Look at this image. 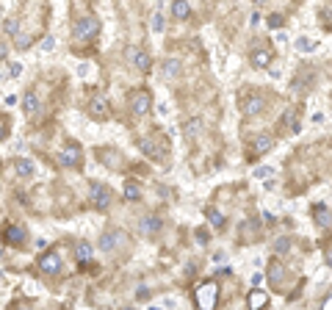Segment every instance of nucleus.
I'll return each mask as SVG.
<instances>
[{"label": "nucleus", "instance_id": "f257e3e1", "mask_svg": "<svg viewBox=\"0 0 332 310\" xmlns=\"http://www.w3.org/2000/svg\"><path fill=\"white\" fill-rule=\"evenodd\" d=\"M72 33H75L78 42H89V39H94L100 33V19L92 17V14L80 17L78 23H75V28H72Z\"/></svg>", "mask_w": 332, "mask_h": 310}, {"label": "nucleus", "instance_id": "f03ea898", "mask_svg": "<svg viewBox=\"0 0 332 310\" xmlns=\"http://www.w3.org/2000/svg\"><path fill=\"white\" fill-rule=\"evenodd\" d=\"M125 241H127V236L122 230H117V227H108L103 236H100V252H117Z\"/></svg>", "mask_w": 332, "mask_h": 310}, {"label": "nucleus", "instance_id": "7ed1b4c3", "mask_svg": "<svg viewBox=\"0 0 332 310\" xmlns=\"http://www.w3.org/2000/svg\"><path fill=\"white\" fill-rule=\"evenodd\" d=\"M150 108H152V94L144 92V89H136V92L130 94V111H133V116H144Z\"/></svg>", "mask_w": 332, "mask_h": 310}, {"label": "nucleus", "instance_id": "20e7f679", "mask_svg": "<svg viewBox=\"0 0 332 310\" xmlns=\"http://www.w3.org/2000/svg\"><path fill=\"white\" fill-rule=\"evenodd\" d=\"M89 199H92L94 208L105 211L108 205H111V189H108V185H103V183H92V185H89Z\"/></svg>", "mask_w": 332, "mask_h": 310}, {"label": "nucleus", "instance_id": "39448f33", "mask_svg": "<svg viewBox=\"0 0 332 310\" xmlns=\"http://www.w3.org/2000/svg\"><path fill=\"white\" fill-rule=\"evenodd\" d=\"M127 61H130L133 67H136L139 72H147L150 70V64H152V58H150V53L147 50H141V47H127Z\"/></svg>", "mask_w": 332, "mask_h": 310}, {"label": "nucleus", "instance_id": "423d86ee", "mask_svg": "<svg viewBox=\"0 0 332 310\" xmlns=\"http://www.w3.org/2000/svg\"><path fill=\"white\" fill-rule=\"evenodd\" d=\"M216 282H202L200 291H196V305L200 307H213L216 305Z\"/></svg>", "mask_w": 332, "mask_h": 310}, {"label": "nucleus", "instance_id": "0eeeda50", "mask_svg": "<svg viewBox=\"0 0 332 310\" xmlns=\"http://www.w3.org/2000/svg\"><path fill=\"white\" fill-rule=\"evenodd\" d=\"M39 272L42 274H58L61 272V255L58 252H45L39 258Z\"/></svg>", "mask_w": 332, "mask_h": 310}, {"label": "nucleus", "instance_id": "6e6552de", "mask_svg": "<svg viewBox=\"0 0 332 310\" xmlns=\"http://www.w3.org/2000/svg\"><path fill=\"white\" fill-rule=\"evenodd\" d=\"M58 161H61V167H78V163H80V147L67 144V147L58 153Z\"/></svg>", "mask_w": 332, "mask_h": 310}, {"label": "nucleus", "instance_id": "1a4fd4ad", "mask_svg": "<svg viewBox=\"0 0 332 310\" xmlns=\"http://www.w3.org/2000/svg\"><path fill=\"white\" fill-rule=\"evenodd\" d=\"M3 236H6V241H9V244H17V246H19V244H25V241H28V230H25L23 224H9Z\"/></svg>", "mask_w": 332, "mask_h": 310}, {"label": "nucleus", "instance_id": "9d476101", "mask_svg": "<svg viewBox=\"0 0 332 310\" xmlns=\"http://www.w3.org/2000/svg\"><path fill=\"white\" fill-rule=\"evenodd\" d=\"M139 227H141V233H144V236H155V233H161V227H164V219L155 216V213H150V216H144L139 222Z\"/></svg>", "mask_w": 332, "mask_h": 310}, {"label": "nucleus", "instance_id": "9b49d317", "mask_svg": "<svg viewBox=\"0 0 332 310\" xmlns=\"http://www.w3.org/2000/svg\"><path fill=\"white\" fill-rule=\"evenodd\" d=\"M272 147H274V139L269 133H257L255 136V141H252V153L255 155H266Z\"/></svg>", "mask_w": 332, "mask_h": 310}, {"label": "nucleus", "instance_id": "f8f14e48", "mask_svg": "<svg viewBox=\"0 0 332 310\" xmlns=\"http://www.w3.org/2000/svg\"><path fill=\"white\" fill-rule=\"evenodd\" d=\"M89 114L94 116V119H105V116L111 114V111H108V100L105 97H94L89 102Z\"/></svg>", "mask_w": 332, "mask_h": 310}, {"label": "nucleus", "instance_id": "ddd939ff", "mask_svg": "<svg viewBox=\"0 0 332 310\" xmlns=\"http://www.w3.org/2000/svg\"><path fill=\"white\" fill-rule=\"evenodd\" d=\"M92 258H94V250H92V244H86V241H80V244L75 246V260L80 266H89L92 263Z\"/></svg>", "mask_w": 332, "mask_h": 310}, {"label": "nucleus", "instance_id": "4468645a", "mask_svg": "<svg viewBox=\"0 0 332 310\" xmlns=\"http://www.w3.org/2000/svg\"><path fill=\"white\" fill-rule=\"evenodd\" d=\"M139 147L144 150L147 155L152 158V161H164V150L158 147V144H155L152 139H139Z\"/></svg>", "mask_w": 332, "mask_h": 310}, {"label": "nucleus", "instance_id": "2eb2a0df", "mask_svg": "<svg viewBox=\"0 0 332 310\" xmlns=\"http://www.w3.org/2000/svg\"><path fill=\"white\" fill-rule=\"evenodd\" d=\"M172 17L174 19H188V17H191V6H188V0H172Z\"/></svg>", "mask_w": 332, "mask_h": 310}, {"label": "nucleus", "instance_id": "dca6fc26", "mask_svg": "<svg viewBox=\"0 0 332 310\" xmlns=\"http://www.w3.org/2000/svg\"><path fill=\"white\" fill-rule=\"evenodd\" d=\"M313 219L318 227H332V213L327 211V205H316L313 208Z\"/></svg>", "mask_w": 332, "mask_h": 310}, {"label": "nucleus", "instance_id": "f3484780", "mask_svg": "<svg viewBox=\"0 0 332 310\" xmlns=\"http://www.w3.org/2000/svg\"><path fill=\"white\" fill-rule=\"evenodd\" d=\"M161 72H164V78H178V75L183 72V64L178 58H166L164 67H161Z\"/></svg>", "mask_w": 332, "mask_h": 310}, {"label": "nucleus", "instance_id": "a211bd4d", "mask_svg": "<svg viewBox=\"0 0 332 310\" xmlns=\"http://www.w3.org/2000/svg\"><path fill=\"white\" fill-rule=\"evenodd\" d=\"M14 172L19 177H31L33 175V161H28V158H14Z\"/></svg>", "mask_w": 332, "mask_h": 310}, {"label": "nucleus", "instance_id": "6ab92c4d", "mask_svg": "<svg viewBox=\"0 0 332 310\" xmlns=\"http://www.w3.org/2000/svg\"><path fill=\"white\" fill-rule=\"evenodd\" d=\"M23 108L28 111V116H39V97H36L33 92H28V94L23 97Z\"/></svg>", "mask_w": 332, "mask_h": 310}, {"label": "nucleus", "instance_id": "aec40b11", "mask_svg": "<svg viewBox=\"0 0 332 310\" xmlns=\"http://www.w3.org/2000/svg\"><path fill=\"white\" fill-rule=\"evenodd\" d=\"M263 111V97L257 94V97H249L247 102H244V114L252 116V114H260Z\"/></svg>", "mask_w": 332, "mask_h": 310}, {"label": "nucleus", "instance_id": "412c9836", "mask_svg": "<svg viewBox=\"0 0 332 310\" xmlns=\"http://www.w3.org/2000/svg\"><path fill=\"white\" fill-rule=\"evenodd\" d=\"M313 80H316V75L310 72V70H304L302 75H296V78H294V89H310Z\"/></svg>", "mask_w": 332, "mask_h": 310}, {"label": "nucleus", "instance_id": "4be33fe9", "mask_svg": "<svg viewBox=\"0 0 332 310\" xmlns=\"http://www.w3.org/2000/svg\"><path fill=\"white\" fill-rule=\"evenodd\" d=\"M252 64L255 67H269V64H272V53H269V50H255L252 53Z\"/></svg>", "mask_w": 332, "mask_h": 310}, {"label": "nucleus", "instance_id": "5701e85b", "mask_svg": "<svg viewBox=\"0 0 332 310\" xmlns=\"http://www.w3.org/2000/svg\"><path fill=\"white\" fill-rule=\"evenodd\" d=\"M200 130H202V119H191V122H186L183 133H186V139H194V136H200Z\"/></svg>", "mask_w": 332, "mask_h": 310}, {"label": "nucleus", "instance_id": "b1692460", "mask_svg": "<svg viewBox=\"0 0 332 310\" xmlns=\"http://www.w3.org/2000/svg\"><path fill=\"white\" fill-rule=\"evenodd\" d=\"M252 236H257V222H255V219H249V222H244V227H241V238L252 241Z\"/></svg>", "mask_w": 332, "mask_h": 310}, {"label": "nucleus", "instance_id": "393cba45", "mask_svg": "<svg viewBox=\"0 0 332 310\" xmlns=\"http://www.w3.org/2000/svg\"><path fill=\"white\" fill-rule=\"evenodd\" d=\"M141 197V191H139V185L136 183H130V180H127L125 183V199H127V202H136V199Z\"/></svg>", "mask_w": 332, "mask_h": 310}, {"label": "nucleus", "instance_id": "a878e982", "mask_svg": "<svg viewBox=\"0 0 332 310\" xmlns=\"http://www.w3.org/2000/svg\"><path fill=\"white\" fill-rule=\"evenodd\" d=\"M249 305H252V307H263V305H269V296L263 291H252V294H249Z\"/></svg>", "mask_w": 332, "mask_h": 310}, {"label": "nucleus", "instance_id": "bb28decb", "mask_svg": "<svg viewBox=\"0 0 332 310\" xmlns=\"http://www.w3.org/2000/svg\"><path fill=\"white\" fill-rule=\"evenodd\" d=\"M316 47H318V45L313 42V39H307V36H302L299 42H296V50H299V53H313Z\"/></svg>", "mask_w": 332, "mask_h": 310}, {"label": "nucleus", "instance_id": "cd10ccee", "mask_svg": "<svg viewBox=\"0 0 332 310\" xmlns=\"http://www.w3.org/2000/svg\"><path fill=\"white\" fill-rule=\"evenodd\" d=\"M3 31L11 33V36H17V33H19V19H17V17H9V19L3 23Z\"/></svg>", "mask_w": 332, "mask_h": 310}, {"label": "nucleus", "instance_id": "c85d7f7f", "mask_svg": "<svg viewBox=\"0 0 332 310\" xmlns=\"http://www.w3.org/2000/svg\"><path fill=\"white\" fill-rule=\"evenodd\" d=\"M282 277H285V272H282V266L277 263V260H274V266L269 268V280H272V282H280Z\"/></svg>", "mask_w": 332, "mask_h": 310}, {"label": "nucleus", "instance_id": "c756f323", "mask_svg": "<svg viewBox=\"0 0 332 310\" xmlns=\"http://www.w3.org/2000/svg\"><path fill=\"white\" fill-rule=\"evenodd\" d=\"M208 219H211V224L213 227H225V216H222L216 208H208Z\"/></svg>", "mask_w": 332, "mask_h": 310}, {"label": "nucleus", "instance_id": "7c9ffc66", "mask_svg": "<svg viewBox=\"0 0 332 310\" xmlns=\"http://www.w3.org/2000/svg\"><path fill=\"white\" fill-rule=\"evenodd\" d=\"M282 23H285V17H282V14H272V17L266 19V25H269V28H272V31L282 28Z\"/></svg>", "mask_w": 332, "mask_h": 310}, {"label": "nucleus", "instance_id": "2f4dec72", "mask_svg": "<svg viewBox=\"0 0 332 310\" xmlns=\"http://www.w3.org/2000/svg\"><path fill=\"white\" fill-rule=\"evenodd\" d=\"M288 250H291V241H288V238H280V241L274 244V255H285Z\"/></svg>", "mask_w": 332, "mask_h": 310}, {"label": "nucleus", "instance_id": "473e14b6", "mask_svg": "<svg viewBox=\"0 0 332 310\" xmlns=\"http://www.w3.org/2000/svg\"><path fill=\"white\" fill-rule=\"evenodd\" d=\"M152 31L164 33V14H152Z\"/></svg>", "mask_w": 332, "mask_h": 310}, {"label": "nucleus", "instance_id": "72a5a7b5", "mask_svg": "<svg viewBox=\"0 0 332 310\" xmlns=\"http://www.w3.org/2000/svg\"><path fill=\"white\" fill-rule=\"evenodd\" d=\"M53 47H56V39H53V36H45V39H42V50H45V53H50Z\"/></svg>", "mask_w": 332, "mask_h": 310}, {"label": "nucleus", "instance_id": "f704fd0d", "mask_svg": "<svg viewBox=\"0 0 332 310\" xmlns=\"http://www.w3.org/2000/svg\"><path fill=\"white\" fill-rule=\"evenodd\" d=\"M269 175H274V172L269 169V167H260V169H255V177H260V180H266Z\"/></svg>", "mask_w": 332, "mask_h": 310}, {"label": "nucleus", "instance_id": "c9c22d12", "mask_svg": "<svg viewBox=\"0 0 332 310\" xmlns=\"http://www.w3.org/2000/svg\"><path fill=\"white\" fill-rule=\"evenodd\" d=\"M9 72H11V78H19V72H23V67H19V64H11V67H9Z\"/></svg>", "mask_w": 332, "mask_h": 310}, {"label": "nucleus", "instance_id": "e433bc0d", "mask_svg": "<svg viewBox=\"0 0 332 310\" xmlns=\"http://www.w3.org/2000/svg\"><path fill=\"white\" fill-rule=\"evenodd\" d=\"M147 296H150V291H147V288H139V291H136V299H147Z\"/></svg>", "mask_w": 332, "mask_h": 310}, {"label": "nucleus", "instance_id": "4c0bfd02", "mask_svg": "<svg viewBox=\"0 0 332 310\" xmlns=\"http://www.w3.org/2000/svg\"><path fill=\"white\" fill-rule=\"evenodd\" d=\"M324 258H327V263L332 266V246H327V250H324Z\"/></svg>", "mask_w": 332, "mask_h": 310}, {"label": "nucleus", "instance_id": "58836bf2", "mask_svg": "<svg viewBox=\"0 0 332 310\" xmlns=\"http://www.w3.org/2000/svg\"><path fill=\"white\" fill-rule=\"evenodd\" d=\"M269 75H272V78H280V67H269Z\"/></svg>", "mask_w": 332, "mask_h": 310}, {"label": "nucleus", "instance_id": "ea45409f", "mask_svg": "<svg viewBox=\"0 0 332 310\" xmlns=\"http://www.w3.org/2000/svg\"><path fill=\"white\" fill-rule=\"evenodd\" d=\"M196 238H200V244H205V238H208V233H205V230H196Z\"/></svg>", "mask_w": 332, "mask_h": 310}, {"label": "nucleus", "instance_id": "a19ab883", "mask_svg": "<svg viewBox=\"0 0 332 310\" xmlns=\"http://www.w3.org/2000/svg\"><path fill=\"white\" fill-rule=\"evenodd\" d=\"M324 307H332V294L327 296V299H324Z\"/></svg>", "mask_w": 332, "mask_h": 310}, {"label": "nucleus", "instance_id": "79ce46f5", "mask_svg": "<svg viewBox=\"0 0 332 310\" xmlns=\"http://www.w3.org/2000/svg\"><path fill=\"white\" fill-rule=\"evenodd\" d=\"M0 56H6V45H0Z\"/></svg>", "mask_w": 332, "mask_h": 310}, {"label": "nucleus", "instance_id": "37998d69", "mask_svg": "<svg viewBox=\"0 0 332 310\" xmlns=\"http://www.w3.org/2000/svg\"><path fill=\"white\" fill-rule=\"evenodd\" d=\"M255 3H266V0H255Z\"/></svg>", "mask_w": 332, "mask_h": 310}]
</instances>
